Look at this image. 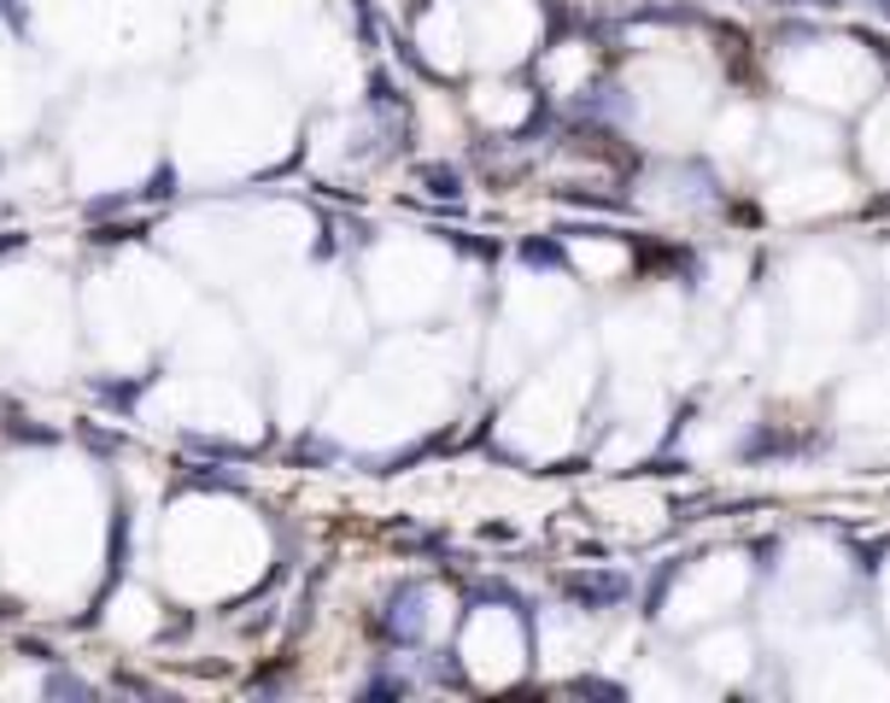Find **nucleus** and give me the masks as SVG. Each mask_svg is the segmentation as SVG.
Instances as JSON below:
<instances>
[{
	"instance_id": "obj_4",
	"label": "nucleus",
	"mask_w": 890,
	"mask_h": 703,
	"mask_svg": "<svg viewBox=\"0 0 890 703\" xmlns=\"http://www.w3.org/2000/svg\"><path fill=\"white\" fill-rule=\"evenodd\" d=\"M18 246H24V235H0V258H7V253H18Z\"/></svg>"
},
{
	"instance_id": "obj_2",
	"label": "nucleus",
	"mask_w": 890,
	"mask_h": 703,
	"mask_svg": "<svg viewBox=\"0 0 890 703\" xmlns=\"http://www.w3.org/2000/svg\"><path fill=\"white\" fill-rule=\"evenodd\" d=\"M48 697H94V686H89V680H76V674H53Z\"/></svg>"
},
{
	"instance_id": "obj_5",
	"label": "nucleus",
	"mask_w": 890,
	"mask_h": 703,
	"mask_svg": "<svg viewBox=\"0 0 890 703\" xmlns=\"http://www.w3.org/2000/svg\"><path fill=\"white\" fill-rule=\"evenodd\" d=\"M7 7H12V0H0V12H7Z\"/></svg>"
},
{
	"instance_id": "obj_1",
	"label": "nucleus",
	"mask_w": 890,
	"mask_h": 703,
	"mask_svg": "<svg viewBox=\"0 0 890 703\" xmlns=\"http://www.w3.org/2000/svg\"><path fill=\"white\" fill-rule=\"evenodd\" d=\"M569 592L586 598V604H615V598L627 592V581H615V574H610V581H569Z\"/></svg>"
},
{
	"instance_id": "obj_3",
	"label": "nucleus",
	"mask_w": 890,
	"mask_h": 703,
	"mask_svg": "<svg viewBox=\"0 0 890 703\" xmlns=\"http://www.w3.org/2000/svg\"><path fill=\"white\" fill-rule=\"evenodd\" d=\"M422 182H428V194H458V171H440V164H433V171H422Z\"/></svg>"
}]
</instances>
